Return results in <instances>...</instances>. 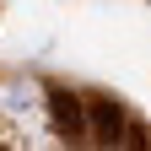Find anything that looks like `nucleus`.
Instances as JSON below:
<instances>
[{
    "label": "nucleus",
    "instance_id": "obj_2",
    "mask_svg": "<svg viewBox=\"0 0 151 151\" xmlns=\"http://www.w3.org/2000/svg\"><path fill=\"white\" fill-rule=\"evenodd\" d=\"M119 129H124V113H119L113 97H92L86 103V135H97V146H113Z\"/></svg>",
    "mask_w": 151,
    "mask_h": 151
},
{
    "label": "nucleus",
    "instance_id": "obj_1",
    "mask_svg": "<svg viewBox=\"0 0 151 151\" xmlns=\"http://www.w3.org/2000/svg\"><path fill=\"white\" fill-rule=\"evenodd\" d=\"M49 119L65 140H86V103L76 92H49Z\"/></svg>",
    "mask_w": 151,
    "mask_h": 151
}]
</instances>
